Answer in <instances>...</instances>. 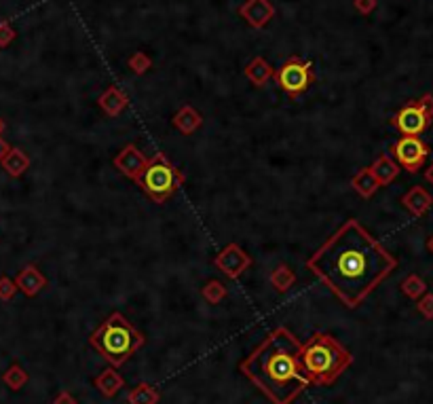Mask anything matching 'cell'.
Returning <instances> with one entry per match:
<instances>
[{"mask_svg":"<svg viewBox=\"0 0 433 404\" xmlns=\"http://www.w3.org/2000/svg\"><path fill=\"white\" fill-rule=\"evenodd\" d=\"M306 267L344 307L355 309L397 267V260L359 220L351 218L317 247Z\"/></svg>","mask_w":433,"mask_h":404,"instance_id":"6da1fadb","label":"cell"},{"mask_svg":"<svg viewBox=\"0 0 433 404\" xmlns=\"http://www.w3.org/2000/svg\"><path fill=\"white\" fill-rule=\"evenodd\" d=\"M300 351L302 343L285 326H277L241 360L239 370L272 404H291V400L310 385L300 364Z\"/></svg>","mask_w":433,"mask_h":404,"instance_id":"7a4b0ae2","label":"cell"},{"mask_svg":"<svg viewBox=\"0 0 433 404\" xmlns=\"http://www.w3.org/2000/svg\"><path fill=\"white\" fill-rule=\"evenodd\" d=\"M300 364L310 385H332L353 364V355L332 334L315 332L302 345Z\"/></svg>","mask_w":433,"mask_h":404,"instance_id":"3957f363","label":"cell"},{"mask_svg":"<svg viewBox=\"0 0 433 404\" xmlns=\"http://www.w3.org/2000/svg\"><path fill=\"white\" fill-rule=\"evenodd\" d=\"M144 343L146 336L118 311L110 313L89 336V345L114 368L123 366L144 347Z\"/></svg>","mask_w":433,"mask_h":404,"instance_id":"277c9868","label":"cell"},{"mask_svg":"<svg viewBox=\"0 0 433 404\" xmlns=\"http://www.w3.org/2000/svg\"><path fill=\"white\" fill-rule=\"evenodd\" d=\"M137 184L154 203H165L184 184V173H180L175 165L158 152L152 159H148V165Z\"/></svg>","mask_w":433,"mask_h":404,"instance_id":"5b68a950","label":"cell"},{"mask_svg":"<svg viewBox=\"0 0 433 404\" xmlns=\"http://www.w3.org/2000/svg\"><path fill=\"white\" fill-rule=\"evenodd\" d=\"M272 78L277 80V85H279L291 99H298V97L310 87V82L315 80L313 63L291 55V57H287V59L281 63V68L275 70Z\"/></svg>","mask_w":433,"mask_h":404,"instance_id":"8992f818","label":"cell"},{"mask_svg":"<svg viewBox=\"0 0 433 404\" xmlns=\"http://www.w3.org/2000/svg\"><path fill=\"white\" fill-rule=\"evenodd\" d=\"M433 118V95H422L416 102L406 104L393 118V125L401 135H420Z\"/></svg>","mask_w":433,"mask_h":404,"instance_id":"52a82bcc","label":"cell"},{"mask_svg":"<svg viewBox=\"0 0 433 404\" xmlns=\"http://www.w3.org/2000/svg\"><path fill=\"white\" fill-rule=\"evenodd\" d=\"M391 150H393L397 163H399L403 169H408L410 173L418 171V169L422 167L427 154H429V146H427L420 137H416V135H401V137L393 144Z\"/></svg>","mask_w":433,"mask_h":404,"instance_id":"ba28073f","label":"cell"},{"mask_svg":"<svg viewBox=\"0 0 433 404\" xmlns=\"http://www.w3.org/2000/svg\"><path fill=\"white\" fill-rule=\"evenodd\" d=\"M213 264L218 267V271H222L228 279H237L241 277L249 267H251V256L247 252L241 250V245L237 243H228L224 250H220V254L213 258Z\"/></svg>","mask_w":433,"mask_h":404,"instance_id":"9c48e42d","label":"cell"},{"mask_svg":"<svg viewBox=\"0 0 433 404\" xmlns=\"http://www.w3.org/2000/svg\"><path fill=\"white\" fill-rule=\"evenodd\" d=\"M146 165H148V159H146V154H144L135 144H127V146L114 157V167H116L123 176H127L129 180H133V182H137V180L142 178Z\"/></svg>","mask_w":433,"mask_h":404,"instance_id":"30bf717a","label":"cell"},{"mask_svg":"<svg viewBox=\"0 0 433 404\" xmlns=\"http://www.w3.org/2000/svg\"><path fill=\"white\" fill-rule=\"evenodd\" d=\"M239 15L251 27H264L275 17V6L270 0H245L239 8Z\"/></svg>","mask_w":433,"mask_h":404,"instance_id":"8fae6325","label":"cell"},{"mask_svg":"<svg viewBox=\"0 0 433 404\" xmlns=\"http://www.w3.org/2000/svg\"><path fill=\"white\" fill-rule=\"evenodd\" d=\"M15 286L17 290H21L25 296H36L40 290L46 288V277L38 271L36 264H25L19 275L15 277Z\"/></svg>","mask_w":433,"mask_h":404,"instance_id":"7c38bea8","label":"cell"},{"mask_svg":"<svg viewBox=\"0 0 433 404\" xmlns=\"http://www.w3.org/2000/svg\"><path fill=\"white\" fill-rule=\"evenodd\" d=\"M97 104H99V108H101L108 116H118V114L127 108L129 97H127L125 91H120L118 87H108V89L99 95Z\"/></svg>","mask_w":433,"mask_h":404,"instance_id":"4fadbf2b","label":"cell"},{"mask_svg":"<svg viewBox=\"0 0 433 404\" xmlns=\"http://www.w3.org/2000/svg\"><path fill=\"white\" fill-rule=\"evenodd\" d=\"M171 123H173V127H175L182 135H190V133H194V131L203 125V116H201V112H196L192 106H182V108L173 114Z\"/></svg>","mask_w":433,"mask_h":404,"instance_id":"5bb4252c","label":"cell"},{"mask_svg":"<svg viewBox=\"0 0 433 404\" xmlns=\"http://www.w3.org/2000/svg\"><path fill=\"white\" fill-rule=\"evenodd\" d=\"M93 385L97 387V391H99L101 396L114 398V396L125 387V379L116 372L114 366H110V368H106V370L99 372V377L93 381Z\"/></svg>","mask_w":433,"mask_h":404,"instance_id":"9a60e30c","label":"cell"},{"mask_svg":"<svg viewBox=\"0 0 433 404\" xmlns=\"http://www.w3.org/2000/svg\"><path fill=\"white\" fill-rule=\"evenodd\" d=\"M401 203H403L414 216H422V214L431 207L433 199H431V195H429L422 186H414V188H410V190L401 197Z\"/></svg>","mask_w":433,"mask_h":404,"instance_id":"2e32d148","label":"cell"},{"mask_svg":"<svg viewBox=\"0 0 433 404\" xmlns=\"http://www.w3.org/2000/svg\"><path fill=\"white\" fill-rule=\"evenodd\" d=\"M275 70L270 68V63L264 57H253L247 66H245V76L249 78V82L253 87H264V82L268 78H272Z\"/></svg>","mask_w":433,"mask_h":404,"instance_id":"e0dca14e","label":"cell"},{"mask_svg":"<svg viewBox=\"0 0 433 404\" xmlns=\"http://www.w3.org/2000/svg\"><path fill=\"white\" fill-rule=\"evenodd\" d=\"M370 171H372V176L376 178V182H378L380 186H384V184H389V182L399 173V167H397V163H395L391 157L382 154V157H378V159L370 165Z\"/></svg>","mask_w":433,"mask_h":404,"instance_id":"ac0fdd59","label":"cell"},{"mask_svg":"<svg viewBox=\"0 0 433 404\" xmlns=\"http://www.w3.org/2000/svg\"><path fill=\"white\" fill-rule=\"evenodd\" d=\"M0 163H2V167H4V171H6L8 176L19 178V176L30 167V157H27L21 148H11Z\"/></svg>","mask_w":433,"mask_h":404,"instance_id":"d6986e66","label":"cell"},{"mask_svg":"<svg viewBox=\"0 0 433 404\" xmlns=\"http://www.w3.org/2000/svg\"><path fill=\"white\" fill-rule=\"evenodd\" d=\"M351 186L361 195V197H372L376 190H378V182H376V178L372 176V171H370V167H361L353 178H351Z\"/></svg>","mask_w":433,"mask_h":404,"instance_id":"ffe728a7","label":"cell"},{"mask_svg":"<svg viewBox=\"0 0 433 404\" xmlns=\"http://www.w3.org/2000/svg\"><path fill=\"white\" fill-rule=\"evenodd\" d=\"M158 400H161L158 389H154V387L148 385V383L135 385V387L129 391V396H127V402H129V404H158Z\"/></svg>","mask_w":433,"mask_h":404,"instance_id":"44dd1931","label":"cell"},{"mask_svg":"<svg viewBox=\"0 0 433 404\" xmlns=\"http://www.w3.org/2000/svg\"><path fill=\"white\" fill-rule=\"evenodd\" d=\"M296 281V275L294 271L287 267V264H279L275 267V271L270 273V286L277 290V292H287Z\"/></svg>","mask_w":433,"mask_h":404,"instance_id":"7402d4cb","label":"cell"},{"mask_svg":"<svg viewBox=\"0 0 433 404\" xmlns=\"http://www.w3.org/2000/svg\"><path fill=\"white\" fill-rule=\"evenodd\" d=\"M201 294H203V298L209 305H218V302H222L226 298V286L222 281H218V279H211V281H207L201 288Z\"/></svg>","mask_w":433,"mask_h":404,"instance_id":"603a6c76","label":"cell"},{"mask_svg":"<svg viewBox=\"0 0 433 404\" xmlns=\"http://www.w3.org/2000/svg\"><path fill=\"white\" fill-rule=\"evenodd\" d=\"M2 381H4L11 389H21V387L27 383V372H25L19 364H13V366L4 372Z\"/></svg>","mask_w":433,"mask_h":404,"instance_id":"cb8c5ba5","label":"cell"},{"mask_svg":"<svg viewBox=\"0 0 433 404\" xmlns=\"http://www.w3.org/2000/svg\"><path fill=\"white\" fill-rule=\"evenodd\" d=\"M425 281L418 277V275H408L406 279H403V283H401V290L410 296V298H418V294H422L425 292Z\"/></svg>","mask_w":433,"mask_h":404,"instance_id":"d4e9b609","label":"cell"},{"mask_svg":"<svg viewBox=\"0 0 433 404\" xmlns=\"http://www.w3.org/2000/svg\"><path fill=\"white\" fill-rule=\"evenodd\" d=\"M129 68L135 72V74H144L146 70H150V66H152V59L144 53V51H135L131 57H129Z\"/></svg>","mask_w":433,"mask_h":404,"instance_id":"484cf974","label":"cell"},{"mask_svg":"<svg viewBox=\"0 0 433 404\" xmlns=\"http://www.w3.org/2000/svg\"><path fill=\"white\" fill-rule=\"evenodd\" d=\"M15 292H17L15 281H13L11 277L2 275V277H0V298H2V300H11V298L15 296Z\"/></svg>","mask_w":433,"mask_h":404,"instance_id":"4316f807","label":"cell"},{"mask_svg":"<svg viewBox=\"0 0 433 404\" xmlns=\"http://www.w3.org/2000/svg\"><path fill=\"white\" fill-rule=\"evenodd\" d=\"M15 38V30L8 23H0V44H8Z\"/></svg>","mask_w":433,"mask_h":404,"instance_id":"83f0119b","label":"cell"},{"mask_svg":"<svg viewBox=\"0 0 433 404\" xmlns=\"http://www.w3.org/2000/svg\"><path fill=\"white\" fill-rule=\"evenodd\" d=\"M353 4H355V8H357L361 15H368V13H372V11H374L376 0H355Z\"/></svg>","mask_w":433,"mask_h":404,"instance_id":"f1b7e54d","label":"cell"},{"mask_svg":"<svg viewBox=\"0 0 433 404\" xmlns=\"http://www.w3.org/2000/svg\"><path fill=\"white\" fill-rule=\"evenodd\" d=\"M418 309H420L427 317H433V296L427 294V296L418 302Z\"/></svg>","mask_w":433,"mask_h":404,"instance_id":"f546056e","label":"cell"},{"mask_svg":"<svg viewBox=\"0 0 433 404\" xmlns=\"http://www.w3.org/2000/svg\"><path fill=\"white\" fill-rule=\"evenodd\" d=\"M53 404H76V400H74V396H72L70 391H59V393L55 396Z\"/></svg>","mask_w":433,"mask_h":404,"instance_id":"4dcf8cb0","label":"cell"},{"mask_svg":"<svg viewBox=\"0 0 433 404\" xmlns=\"http://www.w3.org/2000/svg\"><path fill=\"white\" fill-rule=\"evenodd\" d=\"M8 150H11V146H8V144H6V140L0 135V161L4 159V154H6Z\"/></svg>","mask_w":433,"mask_h":404,"instance_id":"1f68e13d","label":"cell"},{"mask_svg":"<svg viewBox=\"0 0 433 404\" xmlns=\"http://www.w3.org/2000/svg\"><path fill=\"white\" fill-rule=\"evenodd\" d=\"M425 178H427V180H429V182L433 184V165H431V167H429V169L425 171Z\"/></svg>","mask_w":433,"mask_h":404,"instance_id":"d6a6232c","label":"cell"},{"mask_svg":"<svg viewBox=\"0 0 433 404\" xmlns=\"http://www.w3.org/2000/svg\"><path fill=\"white\" fill-rule=\"evenodd\" d=\"M2 131H4V118L0 116V135H2Z\"/></svg>","mask_w":433,"mask_h":404,"instance_id":"836d02e7","label":"cell"},{"mask_svg":"<svg viewBox=\"0 0 433 404\" xmlns=\"http://www.w3.org/2000/svg\"><path fill=\"white\" fill-rule=\"evenodd\" d=\"M427 245H429V250H431V252H433V237H431V239H429V243H427Z\"/></svg>","mask_w":433,"mask_h":404,"instance_id":"e575fe53","label":"cell"}]
</instances>
